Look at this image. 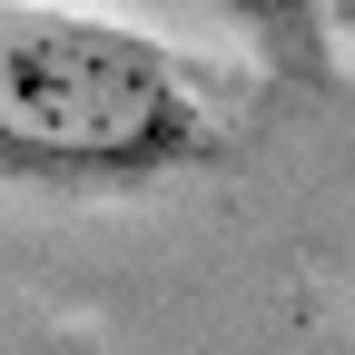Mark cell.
I'll use <instances>...</instances> for the list:
<instances>
[{"label": "cell", "mask_w": 355, "mask_h": 355, "mask_svg": "<svg viewBox=\"0 0 355 355\" xmlns=\"http://www.w3.org/2000/svg\"><path fill=\"white\" fill-rule=\"evenodd\" d=\"M326 20H336V30H355V0H326Z\"/></svg>", "instance_id": "3957f363"}, {"label": "cell", "mask_w": 355, "mask_h": 355, "mask_svg": "<svg viewBox=\"0 0 355 355\" xmlns=\"http://www.w3.org/2000/svg\"><path fill=\"white\" fill-rule=\"evenodd\" d=\"M237 119L217 79L168 40L69 10L0 0V178L50 198H148L168 178H207Z\"/></svg>", "instance_id": "6da1fadb"}, {"label": "cell", "mask_w": 355, "mask_h": 355, "mask_svg": "<svg viewBox=\"0 0 355 355\" xmlns=\"http://www.w3.org/2000/svg\"><path fill=\"white\" fill-rule=\"evenodd\" d=\"M227 20L257 40L277 69H326V0H227Z\"/></svg>", "instance_id": "7a4b0ae2"}]
</instances>
